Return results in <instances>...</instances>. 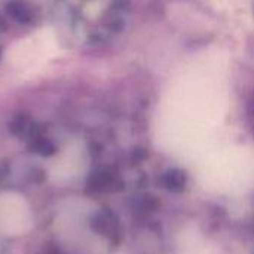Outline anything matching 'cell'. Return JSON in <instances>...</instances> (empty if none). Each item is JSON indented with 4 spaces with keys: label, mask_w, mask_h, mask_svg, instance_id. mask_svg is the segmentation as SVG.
I'll use <instances>...</instances> for the list:
<instances>
[{
    "label": "cell",
    "mask_w": 254,
    "mask_h": 254,
    "mask_svg": "<svg viewBox=\"0 0 254 254\" xmlns=\"http://www.w3.org/2000/svg\"><path fill=\"white\" fill-rule=\"evenodd\" d=\"M249 119H250V125H252L254 132V94L252 95V100L249 104Z\"/></svg>",
    "instance_id": "1"
}]
</instances>
